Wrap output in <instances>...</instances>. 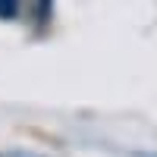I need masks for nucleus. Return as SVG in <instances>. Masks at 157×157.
Segmentation results:
<instances>
[{
  "label": "nucleus",
  "mask_w": 157,
  "mask_h": 157,
  "mask_svg": "<svg viewBox=\"0 0 157 157\" xmlns=\"http://www.w3.org/2000/svg\"><path fill=\"white\" fill-rule=\"evenodd\" d=\"M16 13H19V6L13 3V0H0V16H3V19H10V16H16Z\"/></svg>",
  "instance_id": "obj_1"
}]
</instances>
